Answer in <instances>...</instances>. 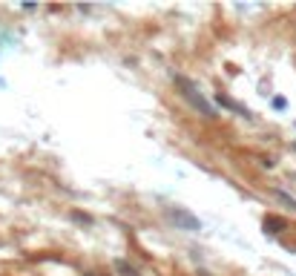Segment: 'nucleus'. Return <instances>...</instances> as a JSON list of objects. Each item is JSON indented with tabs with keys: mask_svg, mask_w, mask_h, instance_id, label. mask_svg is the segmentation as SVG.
<instances>
[{
	"mask_svg": "<svg viewBox=\"0 0 296 276\" xmlns=\"http://www.w3.org/2000/svg\"><path fill=\"white\" fill-rule=\"evenodd\" d=\"M175 84H179V89H181V98L190 104V107L199 112V115H204V118H219V109L213 107V104L204 98L199 89H195V84L193 81H187V78H175Z\"/></svg>",
	"mask_w": 296,
	"mask_h": 276,
	"instance_id": "1",
	"label": "nucleus"
},
{
	"mask_svg": "<svg viewBox=\"0 0 296 276\" xmlns=\"http://www.w3.org/2000/svg\"><path fill=\"white\" fill-rule=\"evenodd\" d=\"M167 216H170V222H173V225H179L181 230H193V233L202 230V222H199L193 213L181 210V207H170V210H167Z\"/></svg>",
	"mask_w": 296,
	"mask_h": 276,
	"instance_id": "2",
	"label": "nucleus"
},
{
	"mask_svg": "<svg viewBox=\"0 0 296 276\" xmlns=\"http://www.w3.org/2000/svg\"><path fill=\"white\" fill-rule=\"evenodd\" d=\"M219 104H222V107H227V109H233V112H239L242 118H253V115H250V109L242 107V104H236V101H230L227 95H219Z\"/></svg>",
	"mask_w": 296,
	"mask_h": 276,
	"instance_id": "3",
	"label": "nucleus"
},
{
	"mask_svg": "<svg viewBox=\"0 0 296 276\" xmlns=\"http://www.w3.org/2000/svg\"><path fill=\"white\" fill-rule=\"evenodd\" d=\"M115 273H118V276H141L127 259H118V262H115Z\"/></svg>",
	"mask_w": 296,
	"mask_h": 276,
	"instance_id": "4",
	"label": "nucleus"
},
{
	"mask_svg": "<svg viewBox=\"0 0 296 276\" xmlns=\"http://www.w3.org/2000/svg\"><path fill=\"white\" fill-rule=\"evenodd\" d=\"M276 196H279V199H282V202L288 204L290 210H296V199H290V196H288V193H282V190H276Z\"/></svg>",
	"mask_w": 296,
	"mask_h": 276,
	"instance_id": "5",
	"label": "nucleus"
},
{
	"mask_svg": "<svg viewBox=\"0 0 296 276\" xmlns=\"http://www.w3.org/2000/svg\"><path fill=\"white\" fill-rule=\"evenodd\" d=\"M273 107H276V109H285V107H288V101H285V98H279V95H276V98H273Z\"/></svg>",
	"mask_w": 296,
	"mask_h": 276,
	"instance_id": "6",
	"label": "nucleus"
},
{
	"mask_svg": "<svg viewBox=\"0 0 296 276\" xmlns=\"http://www.w3.org/2000/svg\"><path fill=\"white\" fill-rule=\"evenodd\" d=\"M293 147H296V144H293Z\"/></svg>",
	"mask_w": 296,
	"mask_h": 276,
	"instance_id": "7",
	"label": "nucleus"
}]
</instances>
